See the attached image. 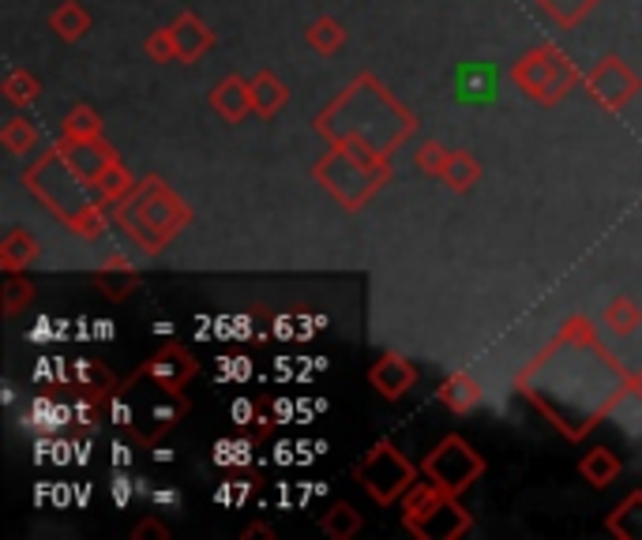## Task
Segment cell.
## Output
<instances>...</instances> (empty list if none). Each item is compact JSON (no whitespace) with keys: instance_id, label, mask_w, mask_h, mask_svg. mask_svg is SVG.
<instances>
[{"instance_id":"obj_1","label":"cell","mask_w":642,"mask_h":540,"mask_svg":"<svg viewBox=\"0 0 642 540\" xmlns=\"http://www.w3.org/2000/svg\"><path fill=\"white\" fill-rule=\"evenodd\" d=\"M519 391L564 439H582L631 398V376L586 319H571L519 376Z\"/></svg>"},{"instance_id":"obj_2","label":"cell","mask_w":642,"mask_h":540,"mask_svg":"<svg viewBox=\"0 0 642 540\" xmlns=\"http://www.w3.org/2000/svg\"><path fill=\"white\" fill-rule=\"evenodd\" d=\"M27 188L53 210V218H61L68 230H75L80 236H101L106 230V214L95 199H90V181H83L75 173V165L68 162L64 147H53L27 169Z\"/></svg>"},{"instance_id":"obj_3","label":"cell","mask_w":642,"mask_h":540,"mask_svg":"<svg viewBox=\"0 0 642 540\" xmlns=\"http://www.w3.org/2000/svg\"><path fill=\"white\" fill-rule=\"evenodd\" d=\"M189 222V207L162 181L135 184L129 199L117 202V225L132 236L140 251H162L166 241Z\"/></svg>"},{"instance_id":"obj_4","label":"cell","mask_w":642,"mask_h":540,"mask_svg":"<svg viewBox=\"0 0 642 540\" xmlns=\"http://www.w3.org/2000/svg\"><path fill=\"white\" fill-rule=\"evenodd\" d=\"M405 529L421 540H455L462 533H470V514L459 503V495L428 484H413L405 492Z\"/></svg>"},{"instance_id":"obj_5","label":"cell","mask_w":642,"mask_h":540,"mask_svg":"<svg viewBox=\"0 0 642 540\" xmlns=\"http://www.w3.org/2000/svg\"><path fill=\"white\" fill-rule=\"evenodd\" d=\"M511 79L526 98L556 106V101L579 83V72H574V64L556 46H541V49H530V53L511 68Z\"/></svg>"},{"instance_id":"obj_6","label":"cell","mask_w":642,"mask_h":540,"mask_svg":"<svg viewBox=\"0 0 642 540\" xmlns=\"http://www.w3.org/2000/svg\"><path fill=\"white\" fill-rule=\"evenodd\" d=\"M353 477L365 484V492L372 495V500L391 506L413 488V480H417V466L405 458L391 439H379L365 458H361V466L353 469Z\"/></svg>"},{"instance_id":"obj_7","label":"cell","mask_w":642,"mask_h":540,"mask_svg":"<svg viewBox=\"0 0 642 540\" xmlns=\"http://www.w3.org/2000/svg\"><path fill=\"white\" fill-rule=\"evenodd\" d=\"M421 472H425L436 488H444V492L462 495L473 480L485 472V458H481L462 435H447V439H439L436 451L421 462Z\"/></svg>"},{"instance_id":"obj_8","label":"cell","mask_w":642,"mask_h":540,"mask_svg":"<svg viewBox=\"0 0 642 540\" xmlns=\"http://www.w3.org/2000/svg\"><path fill=\"white\" fill-rule=\"evenodd\" d=\"M582 87H586V95L597 101L602 109H623L631 98L642 90V83H639V75L631 72L628 64L620 61L616 53H608L602 57L594 68L586 72V79H582Z\"/></svg>"},{"instance_id":"obj_9","label":"cell","mask_w":642,"mask_h":540,"mask_svg":"<svg viewBox=\"0 0 642 540\" xmlns=\"http://www.w3.org/2000/svg\"><path fill=\"white\" fill-rule=\"evenodd\" d=\"M196 371H199V365L192 360L189 349H181L177 342H166L162 349H158L155 357H150L147 365L140 368V376L150 379L155 386H166V391L181 394L184 383H189V379L196 376Z\"/></svg>"},{"instance_id":"obj_10","label":"cell","mask_w":642,"mask_h":540,"mask_svg":"<svg viewBox=\"0 0 642 540\" xmlns=\"http://www.w3.org/2000/svg\"><path fill=\"white\" fill-rule=\"evenodd\" d=\"M210 109H215L226 124H241L249 113H256V101H252V79L226 75V79L210 90Z\"/></svg>"},{"instance_id":"obj_11","label":"cell","mask_w":642,"mask_h":540,"mask_svg":"<svg viewBox=\"0 0 642 540\" xmlns=\"http://www.w3.org/2000/svg\"><path fill=\"white\" fill-rule=\"evenodd\" d=\"M368 379L387 402H399L402 394L417 383V368H413L405 357H399V353H387V357H379L376 365H372Z\"/></svg>"},{"instance_id":"obj_12","label":"cell","mask_w":642,"mask_h":540,"mask_svg":"<svg viewBox=\"0 0 642 540\" xmlns=\"http://www.w3.org/2000/svg\"><path fill=\"white\" fill-rule=\"evenodd\" d=\"M64 155H68V162L75 165V173H80L83 181H90V184H95L98 176L117 162V158H113V147H109V143H101L98 135H95V139L64 143Z\"/></svg>"},{"instance_id":"obj_13","label":"cell","mask_w":642,"mask_h":540,"mask_svg":"<svg viewBox=\"0 0 642 540\" xmlns=\"http://www.w3.org/2000/svg\"><path fill=\"white\" fill-rule=\"evenodd\" d=\"M173 38H177V61H184V64L199 61V57L215 46V34H210V27L192 12H184L181 20L173 23Z\"/></svg>"},{"instance_id":"obj_14","label":"cell","mask_w":642,"mask_h":540,"mask_svg":"<svg viewBox=\"0 0 642 540\" xmlns=\"http://www.w3.org/2000/svg\"><path fill=\"white\" fill-rule=\"evenodd\" d=\"M98 290L106 293L109 300H121L124 293L135 290V282H140V274H135V267L129 263L124 256H109L106 263H101V270L95 274Z\"/></svg>"},{"instance_id":"obj_15","label":"cell","mask_w":642,"mask_h":540,"mask_svg":"<svg viewBox=\"0 0 642 540\" xmlns=\"http://www.w3.org/2000/svg\"><path fill=\"white\" fill-rule=\"evenodd\" d=\"M252 101H256L259 116H275L290 101V90H286V83L275 72H256L252 75Z\"/></svg>"},{"instance_id":"obj_16","label":"cell","mask_w":642,"mask_h":540,"mask_svg":"<svg viewBox=\"0 0 642 540\" xmlns=\"http://www.w3.org/2000/svg\"><path fill=\"white\" fill-rule=\"evenodd\" d=\"M439 402H444L447 409H455V413H470V409H477V402H481V386H477V379L467 376V371H455V376L447 379L444 386H439Z\"/></svg>"},{"instance_id":"obj_17","label":"cell","mask_w":642,"mask_h":540,"mask_svg":"<svg viewBox=\"0 0 642 540\" xmlns=\"http://www.w3.org/2000/svg\"><path fill=\"white\" fill-rule=\"evenodd\" d=\"M608 533L620 540H642V492H631L628 500L608 514Z\"/></svg>"},{"instance_id":"obj_18","label":"cell","mask_w":642,"mask_h":540,"mask_svg":"<svg viewBox=\"0 0 642 540\" xmlns=\"http://www.w3.org/2000/svg\"><path fill=\"white\" fill-rule=\"evenodd\" d=\"M620 458H616L608 446H594V451L582 458V466H579V472H582V480L586 484H594V488H608L613 484L616 477H620Z\"/></svg>"},{"instance_id":"obj_19","label":"cell","mask_w":642,"mask_h":540,"mask_svg":"<svg viewBox=\"0 0 642 540\" xmlns=\"http://www.w3.org/2000/svg\"><path fill=\"white\" fill-rule=\"evenodd\" d=\"M49 27H53L57 38L80 41L83 34L90 30V15H87V8H83V4H75V0H64V4L57 8L53 15H49Z\"/></svg>"},{"instance_id":"obj_20","label":"cell","mask_w":642,"mask_h":540,"mask_svg":"<svg viewBox=\"0 0 642 540\" xmlns=\"http://www.w3.org/2000/svg\"><path fill=\"white\" fill-rule=\"evenodd\" d=\"M34 256H38V241H34L27 230H12L4 236V244H0V267H4L8 274L23 270Z\"/></svg>"},{"instance_id":"obj_21","label":"cell","mask_w":642,"mask_h":540,"mask_svg":"<svg viewBox=\"0 0 642 540\" xmlns=\"http://www.w3.org/2000/svg\"><path fill=\"white\" fill-rule=\"evenodd\" d=\"M304 41H308L319 57H331L346 46V27L338 20H331V15H324V20H316L304 30Z\"/></svg>"},{"instance_id":"obj_22","label":"cell","mask_w":642,"mask_h":540,"mask_svg":"<svg viewBox=\"0 0 642 540\" xmlns=\"http://www.w3.org/2000/svg\"><path fill=\"white\" fill-rule=\"evenodd\" d=\"M477 176H481V165L473 162V155H467V150H451V158H447L444 176H439V181L455 192H470L473 184H477Z\"/></svg>"},{"instance_id":"obj_23","label":"cell","mask_w":642,"mask_h":540,"mask_svg":"<svg viewBox=\"0 0 642 540\" xmlns=\"http://www.w3.org/2000/svg\"><path fill=\"white\" fill-rule=\"evenodd\" d=\"M319 529H324L327 537H335V540H350V537L361 533V514L353 511L350 503H335L331 511L319 518Z\"/></svg>"},{"instance_id":"obj_24","label":"cell","mask_w":642,"mask_h":540,"mask_svg":"<svg viewBox=\"0 0 642 540\" xmlns=\"http://www.w3.org/2000/svg\"><path fill=\"white\" fill-rule=\"evenodd\" d=\"M605 327H608L613 334H620V338L635 334L639 327H642V308H639L635 300H628V297H616V300L605 308Z\"/></svg>"},{"instance_id":"obj_25","label":"cell","mask_w":642,"mask_h":540,"mask_svg":"<svg viewBox=\"0 0 642 540\" xmlns=\"http://www.w3.org/2000/svg\"><path fill=\"white\" fill-rule=\"evenodd\" d=\"M0 90H4V98L12 101L15 109H23L41 95V83L34 79L27 68H12V72L4 75V83H0Z\"/></svg>"},{"instance_id":"obj_26","label":"cell","mask_w":642,"mask_h":540,"mask_svg":"<svg viewBox=\"0 0 642 540\" xmlns=\"http://www.w3.org/2000/svg\"><path fill=\"white\" fill-rule=\"evenodd\" d=\"M0 143H4L8 155H34L38 147V128L27 121V116H12L0 132Z\"/></svg>"},{"instance_id":"obj_27","label":"cell","mask_w":642,"mask_h":540,"mask_svg":"<svg viewBox=\"0 0 642 540\" xmlns=\"http://www.w3.org/2000/svg\"><path fill=\"white\" fill-rule=\"evenodd\" d=\"M95 188H98V196L106 199V202H121V199H129L132 192H135V181H132V173L121 162H113L95 181Z\"/></svg>"},{"instance_id":"obj_28","label":"cell","mask_w":642,"mask_h":540,"mask_svg":"<svg viewBox=\"0 0 642 540\" xmlns=\"http://www.w3.org/2000/svg\"><path fill=\"white\" fill-rule=\"evenodd\" d=\"M72 386H80L83 394H106L113 386V376L98 365V360H75L72 365Z\"/></svg>"},{"instance_id":"obj_29","label":"cell","mask_w":642,"mask_h":540,"mask_svg":"<svg viewBox=\"0 0 642 540\" xmlns=\"http://www.w3.org/2000/svg\"><path fill=\"white\" fill-rule=\"evenodd\" d=\"M98 132H101V116L90 106H75L72 113L64 116V143L95 139Z\"/></svg>"},{"instance_id":"obj_30","label":"cell","mask_w":642,"mask_h":540,"mask_svg":"<svg viewBox=\"0 0 642 540\" xmlns=\"http://www.w3.org/2000/svg\"><path fill=\"white\" fill-rule=\"evenodd\" d=\"M537 4L545 8L560 27H574V23H582L590 12H594L597 0H537Z\"/></svg>"},{"instance_id":"obj_31","label":"cell","mask_w":642,"mask_h":540,"mask_svg":"<svg viewBox=\"0 0 642 540\" xmlns=\"http://www.w3.org/2000/svg\"><path fill=\"white\" fill-rule=\"evenodd\" d=\"M64 420H72V413L49 398L34 402V409L27 413V428H38V432H57V428H64Z\"/></svg>"},{"instance_id":"obj_32","label":"cell","mask_w":642,"mask_h":540,"mask_svg":"<svg viewBox=\"0 0 642 540\" xmlns=\"http://www.w3.org/2000/svg\"><path fill=\"white\" fill-rule=\"evenodd\" d=\"M252 462V439H222V443L215 446V466L222 469H241Z\"/></svg>"},{"instance_id":"obj_33","label":"cell","mask_w":642,"mask_h":540,"mask_svg":"<svg viewBox=\"0 0 642 540\" xmlns=\"http://www.w3.org/2000/svg\"><path fill=\"white\" fill-rule=\"evenodd\" d=\"M34 300V285H31V278H23L20 270H15L12 278L4 282V311L8 316H20L23 308Z\"/></svg>"},{"instance_id":"obj_34","label":"cell","mask_w":642,"mask_h":540,"mask_svg":"<svg viewBox=\"0 0 642 540\" xmlns=\"http://www.w3.org/2000/svg\"><path fill=\"white\" fill-rule=\"evenodd\" d=\"M447 158H451V150H447L444 143L428 139V143H421V150H417V158H413V162H417L421 173H428V176H444Z\"/></svg>"},{"instance_id":"obj_35","label":"cell","mask_w":642,"mask_h":540,"mask_svg":"<svg viewBox=\"0 0 642 540\" xmlns=\"http://www.w3.org/2000/svg\"><path fill=\"white\" fill-rule=\"evenodd\" d=\"M143 49H147V57H150L155 64L177 61V38H173V27H169V30H155V34L147 38V46H143Z\"/></svg>"},{"instance_id":"obj_36","label":"cell","mask_w":642,"mask_h":540,"mask_svg":"<svg viewBox=\"0 0 642 540\" xmlns=\"http://www.w3.org/2000/svg\"><path fill=\"white\" fill-rule=\"evenodd\" d=\"M249 492H252L249 480H226L222 492H218V500H222V503H244V500H249Z\"/></svg>"},{"instance_id":"obj_37","label":"cell","mask_w":642,"mask_h":540,"mask_svg":"<svg viewBox=\"0 0 642 540\" xmlns=\"http://www.w3.org/2000/svg\"><path fill=\"white\" fill-rule=\"evenodd\" d=\"M259 420V413H256V405L252 402H237L233 405V425L237 428H252Z\"/></svg>"},{"instance_id":"obj_38","label":"cell","mask_w":642,"mask_h":540,"mask_svg":"<svg viewBox=\"0 0 642 540\" xmlns=\"http://www.w3.org/2000/svg\"><path fill=\"white\" fill-rule=\"evenodd\" d=\"M132 484H135V480H132V477H124V472H121V477L113 480V503L129 506V500H132Z\"/></svg>"},{"instance_id":"obj_39","label":"cell","mask_w":642,"mask_h":540,"mask_svg":"<svg viewBox=\"0 0 642 540\" xmlns=\"http://www.w3.org/2000/svg\"><path fill=\"white\" fill-rule=\"evenodd\" d=\"M132 537H158V540H166V537H169V529H166V526H158L155 518H147V521H140V526L132 529Z\"/></svg>"},{"instance_id":"obj_40","label":"cell","mask_w":642,"mask_h":540,"mask_svg":"<svg viewBox=\"0 0 642 540\" xmlns=\"http://www.w3.org/2000/svg\"><path fill=\"white\" fill-rule=\"evenodd\" d=\"M113 462H117V466H129V462H132L129 443H117V446H113Z\"/></svg>"},{"instance_id":"obj_41","label":"cell","mask_w":642,"mask_h":540,"mask_svg":"<svg viewBox=\"0 0 642 540\" xmlns=\"http://www.w3.org/2000/svg\"><path fill=\"white\" fill-rule=\"evenodd\" d=\"M631 398L642 402V371H635V376H631Z\"/></svg>"},{"instance_id":"obj_42","label":"cell","mask_w":642,"mask_h":540,"mask_svg":"<svg viewBox=\"0 0 642 540\" xmlns=\"http://www.w3.org/2000/svg\"><path fill=\"white\" fill-rule=\"evenodd\" d=\"M150 500L155 503H177V495L173 492H150Z\"/></svg>"}]
</instances>
